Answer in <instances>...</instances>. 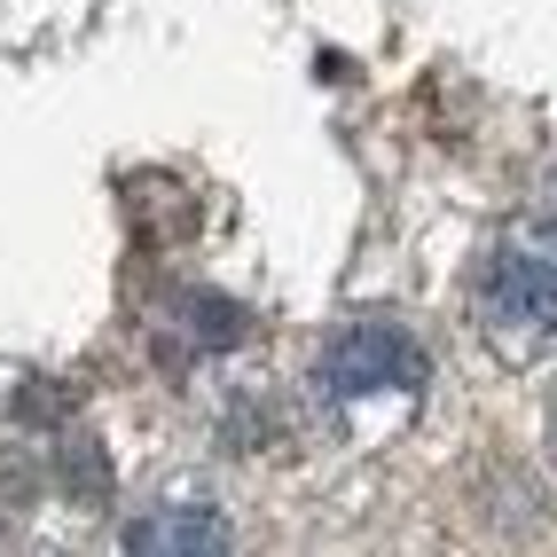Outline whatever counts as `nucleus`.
I'll return each mask as SVG.
<instances>
[{
  "label": "nucleus",
  "instance_id": "f03ea898",
  "mask_svg": "<svg viewBox=\"0 0 557 557\" xmlns=\"http://www.w3.org/2000/svg\"><path fill=\"white\" fill-rule=\"evenodd\" d=\"M479 322L503 338H549L557 330V259L549 251H495L471 283Z\"/></svg>",
  "mask_w": 557,
  "mask_h": 557
},
{
  "label": "nucleus",
  "instance_id": "f257e3e1",
  "mask_svg": "<svg viewBox=\"0 0 557 557\" xmlns=\"http://www.w3.org/2000/svg\"><path fill=\"white\" fill-rule=\"evenodd\" d=\"M322 385L338 400H369V393H417L424 385V346L408 338L400 322L361 314L346 322L338 338L322 346Z\"/></svg>",
  "mask_w": 557,
  "mask_h": 557
},
{
  "label": "nucleus",
  "instance_id": "7ed1b4c3",
  "mask_svg": "<svg viewBox=\"0 0 557 557\" xmlns=\"http://www.w3.org/2000/svg\"><path fill=\"white\" fill-rule=\"evenodd\" d=\"M126 557H228V518L212 503H158L134 518Z\"/></svg>",
  "mask_w": 557,
  "mask_h": 557
},
{
  "label": "nucleus",
  "instance_id": "20e7f679",
  "mask_svg": "<svg viewBox=\"0 0 557 557\" xmlns=\"http://www.w3.org/2000/svg\"><path fill=\"white\" fill-rule=\"evenodd\" d=\"M173 322H181V338H189L197 354L244 346V307L220 299V290H181V299H173Z\"/></svg>",
  "mask_w": 557,
  "mask_h": 557
}]
</instances>
